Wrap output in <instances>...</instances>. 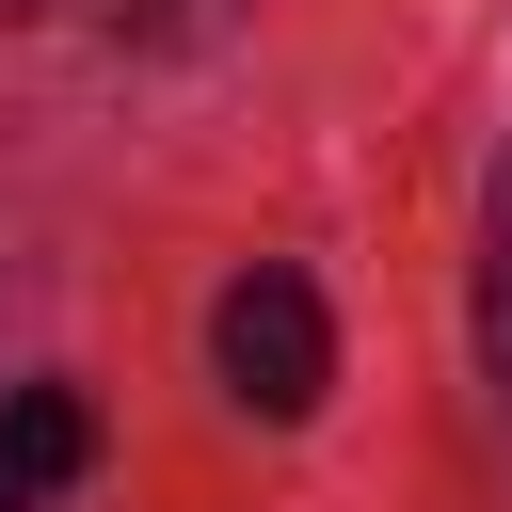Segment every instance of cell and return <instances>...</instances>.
<instances>
[{"mask_svg":"<svg viewBox=\"0 0 512 512\" xmlns=\"http://www.w3.org/2000/svg\"><path fill=\"white\" fill-rule=\"evenodd\" d=\"M208 352H224V400H240V416H272V432H288V416H320V384H336V320H320V288H304V272H272V256L224 288Z\"/></svg>","mask_w":512,"mask_h":512,"instance_id":"6da1fadb","label":"cell"},{"mask_svg":"<svg viewBox=\"0 0 512 512\" xmlns=\"http://www.w3.org/2000/svg\"><path fill=\"white\" fill-rule=\"evenodd\" d=\"M80 464H96V400H80V384H16V400H0V480H16V496H64Z\"/></svg>","mask_w":512,"mask_h":512,"instance_id":"7a4b0ae2","label":"cell"},{"mask_svg":"<svg viewBox=\"0 0 512 512\" xmlns=\"http://www.w3.org/2000/svg\"><path fill=\"white\" fill-rule=\"evenodd\" d=\"M480 368L512 384V192H496V256H480Z\"/></svg>","mask_w":512,"mask_h":512,"instance_id":"3957f363","label":"cell"},{"mask_svg":"<svg viewBox=\"0 0 512 512\" xmlns=\"http://www.w3.org/2000/svg\"><path fill=\"white\" fill-rule=\"evenodd\" d=\"M224 0H96V32H128V48H192Z\"/></svg>","mask_w":512,"mask_h":512,"instance_id":"277c9868","label":"cell"},{"mask_svg":"<svg viewBox=\"0 0 512 512\" xmlns=\"http://www.w3.org/2000/svg\"><path fill=\"white\" fill-rule=\"evenodd\" d=\"M16 16H48V0H0V32H16Z\"/></svg>","mask_w":512,"mask_h":512,"instance_id":"5b68a950","label":"cell"}]
</instances>
